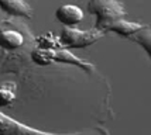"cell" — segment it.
Segmentation results:
<instances>
[{"label":"cell","mask_w":151,"mask_h":135,"mask_svg":"<svg viewBox=\"0 0 151 135\" xmlns=\"http://www.w3.org/2000/svg\"><path fill=\"white\" fill-rule=\"evenodd\" d=\"M88 10L91 14L96 16L95 28L103 32L116 20L124 19L127 16L124 4L119 0H91L88 3Z\"/></svg>","instance_id":"obj_1"},{"label":"cell","mask_w":151,"mask_h":135,"mask_svg":"<svg viewBox=\"0 0 151 135\" xmlns=\"http://www.w3.org/2000/svg\"><path fill=\"white\" fill-rule=\"evenodd\" d=\"M103 37H105V32L102 30H98V28L79 30L72 26H65L59 32V38L64 48H86L98 42Z\"/></svg>","instance_id":"obj_2"},{"label":"cell","mask_w":151,"mask_h":135,"mask_svg":"<svg viewBox=\"0 0 151 135\" xmlns=\"http://www.w3.org/2000/svg\"><path fill=\"white\" fill-rule=\"evenodd\" d=\"M30 134H38V135H54V132H45L41 129L28 127L23 122L14 120L12 117L6 116L4 113L0 111V135H30Z\"/></svg>","instance_id":"obj_3"},{"label":"cell","mask_w":151,"mask_h":135,"mask_svg":"<svg viewBox=\"0 0 151 135\" xmlns=\"http://www.w3.org/2000/svg\"><path fill=\"white\" fill-rule=\"evenodd\" d=\"M54 61H55V62H61V64L75 65V66L81 68L82 71L88 72V73H92V72L95 71V65H92L91 62H88L85 59H81L79 56L73 55L72 52L65 49V48H59V49L55 51Z\"/></svg>","instance_id":"obj_4"},{"label":"cell","mask_w":151,"mask_h":135,"mask_svg":"<svg viewBox=\"0 0 151 135\" xmlns=\"http://www.w3.org/2000/svg\"><path fill=\"white\" fill-rule=\"evenodd\" d=\"M55 17L64 26H75L83 20V11L81 7L75 4H64L57 10Z\"/></svg>","instance_id":"obj_5"},{"label":"cell","mask_w":151,"mask_h":135,"mask_svg":"<svg viewBox=\"0 0 151 135\" xmlns=\"http://www.w3.org/2000/svg\"><path fill=\"white\" fill-rule=\"evenodd\" d=\"M0 9L7 14L31 19L33 9L26 0H0Z\"/></svg>","instance_id":"obj_6"},{"label":"cell","mask_w":151,"mask_h":135,"mask_svg":"<svg viewBox=\"0 0 151 135\" xmlns=\"http://www.w3.org/2000/svg\"><path fill=\"white\" fill-rule=\"evenodd\" d=\"M144 24H140V23H134V21H127L124 19L116 20L114 23H112L110 26L105 30V34L109 31L116 32L122 37H126V38H130L133 34H136L137 31H140L141 28H144Z\"/></svg>","instance_id":"obj_7"},{"label":"cell","mask_w":151,"mask_h":135,"mask_svg":"<svg viewBox=\"0 0 151 135\" xmlns=\"http://www.w3.org/2000/svg\"><path fill=\"white\" fill-rule=\"evenodd\" d=\"M24 42L23 35L16 30H3L0 31V46L7 51L19 49Z\"/></svg>","instance_id":"obj_8"},{"label":"cell","mask_w":151,"mask_h":135,"mask_svg":"<svg viewBox=\"0 0 151 135\" xmlns=\"http://www.w3.org/2000/svg\"><path fill=\"white\" fill-rule=\"evenodd\" d=\"M17 97V83L7 80L0 82V107H9Z\"/></svg>","instance_id":"obj_9"},{"label":"cell","mask_w":151,"mask_h":135,"mask_svg":"<svg viewBox=\"0 0 151 135\" xmlns=\"http://www.w3.org/2000/svg\"><path fill=\"white\" fill-rule=\"evenodd\" d=\"M57 49H47V48H40L37 46L35 49L31 51V59L34 64L40 65V66H48V65L54 64V55H55Z\"/></svg>","instance_id":"obj_10"},{"label":"cell","mask_w":151,"mask_h":135,"mask_svg":"<svg viewBox=\"0 0 151 135\" xmlns=\"http://www.w3.org/2000/svg\"><path fill=\"white\" fill-rule=\"evenodd\" d=\"M35 44H37V46H40V48H47V49H59V48H64L59 35L54 34L52 31H48V32H45V34L37 37Z\"/></svg>","instance_id":"obj_11"},{"label":"cell","mask_w":151,"mask_h":135,"mask_svg":"<svg viewBox=\"0 0 151 135\" xmlns=\"http://www.w3.org/2000/svg\"><path fill=\"white\" fill-rule=\"evenodd\" d=\"M133 42H136L138 44L145 52H147V55L150 56L151 59V30L148 26H145L144 28H141L140 31H137L136 34H133L132 37H130Z\"/></svg>","instance_id":"obj_12"}]
</instances>
